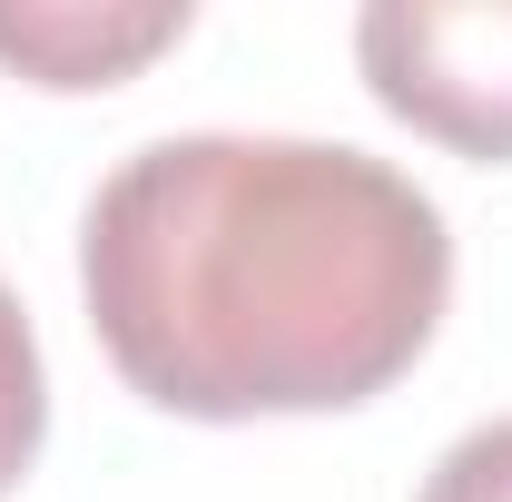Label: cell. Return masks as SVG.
Segmentation results:
<instances>
[{
	"mask_svg": "<svg viewBox=\"0 0 512 502\" xmlns=\"http://www.w3.org/2000/svg\"><path fill=\"white\" fill-rule=\"evenodd\" d=\"M355 69L414 138L512 158V0H375L355 10Z\"/></svg>",
	"mask_w": 512,
	"mask_h": 502,
	"instance_id": "7a4b0ae2",
	"label": "cell"
},
{
	"mask_svg": "<svg viewBox=\"0 0 512 502\" xmlns=\"http://www.w3.org/2000/svg\"><path fill=\"white\" fill-rule=\"evenodd\" d=\"M79 296L119 384L158 414H345L434 345L453 237L375 148L188 128L99 178Z\"/></svg>",
	"mask_w": 512,
	"mask_h": 502,
	"instance_id": "6da1fadb",
	"label": "cell"
},
{
	"mask_svg": "<svg viewBox=\"0 0 512 502\" xmlns=\"http://www.w3.org/2000/svg\"><path fill=\"white\" fill-rule=\"evenodd\" d=\"M188 40V0H0V69L30 89H119Z\"/></svg>",
	"mask_w": 512,
	"mask_h": 502,
	"instance_id": "3957f363",
	"label": "cell"
},
{
	"mask_svg": "<svg viewBox=\"0 0 512 502\" xmlns=\"http://www.w3.org/2000/svg\"><path fill=\"white\" fill-rule=\"evenodd\" d=\"M424 502H512V414L444 443V463L424 473Z\"/></svg>",
	"mask_w": 512,
	"mask_h": 502,
	"instance_id": "5b68a950",
	"label": "cell"
},
{
	"mask_svg": "<svg viewBox=\"0 0 512 502\" xmlns=\"http://www.w3.org/2000/svg\"><path fill=\"white\" fill-rule=\"evenodd\" d=\"M40 434H50V375H40V335L20 296L0 286V502L20 493V473L40 463Z\"/></svg>",
	"mask_w": 512,
	"mask_h": 502,
	"instance_id": "277c9868",
	"label": "cell"
}]
</instances>
